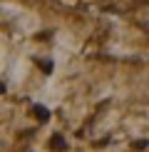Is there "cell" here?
Listing matches in <instances>:
<instances>
[{
    "mask_svg": "<svg viewBox=\"0 0 149 152\" xmlns=\"http://www.w3.org/2000/svg\"><path fill=\"white\" fill-rule=\"evenodd\" d=\"M37 65H40L42 72H52V62H47V60H37Z\"/></svg>",
    "mask_w": 149,
    "mask_h": 152,
    "instance_id": "obj_3",
    "label": "cell"
},
{
    "mask_svg": "<svg viewBox=\"0 0 149 152\" xmlns=\"http://www.w3.org/2000/svg\"><path fill=\"white\" fill-rule=\"evenodd\" d=\"M52 150H57V152H65L67 150V145H65V140H62V135H52Z\"/></svg>",
    "mask_w": 149,
    "mask_h": 152,
    "instance_id": "obj_2",
    "label": "cell"
},
{
    "mask_svg": "<svg viewBox=\"0 0 149 152\" xmlns=\"http://www.w3.org/2000/svg\"><path fill=\"white\" fill-rule=\"evenodd\" d=\"M33 115L40 120V122H45V120H50V110L42 107V105H33Z\"/></svg>",
    "mask_w": 149,
    "mask_h": 152,
    "instance_id": "obj_1",
    "label": "cell"
}]
</instances>
